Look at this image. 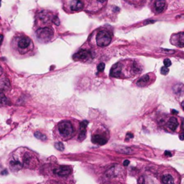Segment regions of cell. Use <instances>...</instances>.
Returning <instances> with one entry per match:
<instances>
[{
    "label": "cell",
    "mask_w": 184,
    "mask_h": 184,
    "mask_svg": "<svg viewBox=\"0 0 184 184\" xmlns=\"http://www.w3.org/2000/svg\"><path fill=\"white\" fill-rule=\"evenodd\" d=\"M37 38L39 40L42 42H47L53 38V32L50 27L40 28L36 32Z\"/></svg>",
    "instance_id": "cell-1"
},
{
    "label": "cell",
    "mask_w": 184,
    "mask_h": 184,
    "mask_svg": "<svg viewBox=\"0 0 184 184\" xmlns=\"http://www.w3.org/2000/svg\"><path fill=\"white\" fill-rule=\"evenodd\" d=\"M111 35L108 32L102 30L99 32L96 36V43L100 47H105L111 42Z\"/></svg>",
    "instance_id": "cell-2"
},
{
    "label": "cell",
    "mask_w": 184,
    "mask_h": 184,
    "mask_svg": "<svg viewBox=\"0 0 184 184\" xmlns=\"http://www.w3.org/2000/svg\"><path fill=\"white\" fill-rule=\"evenodd\" d=\"M58 131L63 137H68L73 132V126L69 122H62L58 125Z\"/></svg>",
    "instance_id": "cell-3"
},
{
    "label": "cell",
    "mask_w": 184,
    "mask_h": 184,
    "mask_svg": "<svg viewBox=\"0 0 184 184\" xmlns=\"http://www.w3.org/2000/svg\"><path fill=\"white\" fill-rule=\"evenodd\" d=\"M92 57L91 53L90 51L86 50H81L73 56V58L76 61H86L88 60L91 59Z\"/></svg>",
    "instance_id": "cell-4"
},
{
    "label": "cell",
    "mask_w": 184,
    "mask_h": 184,
    "mask_svg": "<svg viewBox=\"0 0 184 184\" xmlns=\"http://www.w3.org/2000/svg\"><path fill=\"white\" fill-rule=\"evenodd\" d=\"M53 172L55 174L58 175L60 176H68L71 172V169L69 166H60V167L54 169Z\"/></svg>",
    "instance_id": "cell-5"
},
{
    "label": "cell",
    "mask_w": 184,
    "mask_h": 184,
    "mask_svg": "<svg viewBox=\"0 0 184 184\" xmlns=\"http://www.w3.org/2000/svg\"><path fill=\"white\" fill-rule=\"evenodd\" d=\"M122 73V65L120 63H117L112 66L110 71L111 77H120Z\"/></svg>",
    "instance_id": "cell-6"
},
{
    "label": "cell",
    "mask_w": 184,
    "mask_h": 184,
    "mask_svg": "<svg viewBox=\"0 0 184 184\" xmlns=\"http://www.w3.org/2000/svg\"><path fill=\"white\" fill-rule=\"evenodd\" d=\"M30 44L31 40L29 38H27V37H22V38H19L18 42H17L18 47L20 49H22V50L27 48Z\"/></svg>",
    "instance_id": "cell-7"
},
{
    "label": "cell",
    "mask_w": 184,
    "mask_h": 184,
    "mask_svg": "<svg viewBox=\"0 0 184 184\" xmlns=\"http://www.w3.org/2000/svg\"><path fill=\"white\" fill-rule=\"evenodd\" d=\"M91 141L94 144L99 145H103L107 142V139L100 134H94L92 136Z\"/></svg>",
    "instance_id": "cell-8"
},
{
    "label": "cell",
    "mask_w": 184,
    "mask_h": 184,
    "mask_svg": "<svg viewBox=\"0 0 184 184\" xmlns=\"http://www.w3.org/2000/svg\"><path fill=\"white\" fill-rule=\"evenodd\" d=\"M88 121H84L81 122L80 124V132H79V140L83 141L85 139L86 135V127L88 125Z\"/></svg>",
    "instance_id": "cell-9"
},
{
    "label": "cell",
    "mask_w": 184,
    "mask_h": 184,
    "mask_svg": "<svg viewBox=\"0 0 184 184\" xmlns=\"http://www.w3.org/2000/svg\"><path fill=\"white\" fill-rule=\"evenodd\" d=\"M84 7V3L81 0H73L70 3V8L72 11H79Z\"/></svg>",
    "instance_id": "cell-10"
},
{
    "label": "cell",
    "mask_w": 184,
    "mask_h": 184,
    "mask_svg": "<svg viewBox=\"0 0 184 184\" xmlns=\"http://www.w3.org/2000/svg\"><path fill=\"white\" fill-rule=\"evenodd\" d=\"M10 165L12 171H19V170H20L23 167L22 162H21L20 161L17 160H14L10 161Z\"/></svg>",
    "instance_id": "cell-11"
},
{
    "label": "cell",
    "mask_w": 184,
    "mask_h": 184,
    "mask_svg": "<svg viewBox=\"0 0 184 184\" xmlns=\"http://www.w3.org/2000/svg\"><path fill=\"white\" fill-rule=\"evenodd\" d=\"M167 126L172 131H176L177 127L178 126V120L176 117H171L170 118L167 123Z\"/></svg>",
    "instance_id": "cell-12"
},
{
    "label": "cell",
    "mask_w": 184,
    "mask_h": 184,
    "mask_svg": "<svg viewBox=\"0 0 184 184\" xmlns=\"http://www.w3.org/2000/svg\"><path fill=\"white\" fill-rule=\"evenodd\" d=\"M10 88V81L7 79H0V93H3Z\"/></svg>",
    "instance_id": "cell-13"
},
{
    "label": "cell",
    "mask_w": 184,
    "mask_h": 184,
    "mask_svg": "<svg viewBox=\"0 0 184 184\" xmlns=\"http://www.w3.org/2000/svg\"><path fill=\"white\" fill-rule=\"evenodd\" d=\"M150 81V76L149 74H146V75L143 76L137 81V86H145V85L148 84Z\"/></svg>",
    "instance_id": "cell-14"
},
{
    "label": "cell",
    "mask_w": 184,
    "mask_h": 184,
    "mask_svg": "<svg viewBox=\"0 0 184 184\" xmlns=\"http://www.w3.org/2000/svg\"><path fill=\"white\" fill-rule=\"evenodd\" d=\"M165 7V0H157L155 4V8L157 12H161Z\"/></svg>",
    "instance_id": "cell-15"
},
{
    "label": "cell",
    "mask_w": 184,
    "mask_h": 184,
    "mask_svg": "<svg viewBox=\"0 0 184 184\" xmlns=\"http://www.w3.org/2000/svg\"><path fill=\"white\" fill-rule=\"evenodd\" d=\"M32 162H33V157H32V155L28 153H26L25 155H24V157H23V166L30 165Z\"/></svg>",
    "instance_id": "cell-16"
},
{
    "label": "cell",
    "mask_w": 184,
    "mask_h": 184,
    "mask_svg": "<svg viewBox=\"0 0 184 184\" xmlns=\"http://www.w3.org/2000/svg\"><path fill=\"white\" fill-rule=\"evenodd\" d=\"M162 181L163 184H174L172 176L169 174L163 175L162 176Z\"/></svg>",
    "instance_id": "cell-17"
},
{
    "label": "cell",
    "mask_w": 184,
    "mask_h": 184,
    "mask_svg": "<svg viewBox=\"0 0 184 184\" xmlns=\"http://www.w3.org/2000/svg\"><path fill=\"white\" fill-rule=\"evenodd\" d=\"M177 36L176 38V43L177 45L179 46L180 47H183L184 45V41H183V38H184V34L183 33H180L179 34L176 35Z\"/></svg>",
    "instance_id": "cell-18"
},
{
    "label": "cell",
    "mask_w": 184,
    "mask_h": 184,
    "mask_svg": "<svg viewBox=\"0 0 184 184\" xmlns=\"http://www.w3.org/2000/svg\"><path fill=\"white\" fill-rule=\"evenodd\" d=\"M9 100L4 93H0V106H5L8 104Z\"/></svg>",
    "instance_id": "cell-19"
},
{
    "label": "cell",
    "mask_w": 184,
    "mask_h": 184,
    "mask_svg": "<svg viewBox=\"0 0 184 184\" xmlns=\"http://www.w3.org/2000/svg\"><path fill=\"white\" fill-rule=\"evenodd\" d=\"M34 135L35 137L38 138V139H40V140H42V141H45L47 139V137H46V135H45L44 134H42V132H35Z\"/></svg>",
    "instance_id": "cell-20"
},
{
    "label": "cell",
    "mask_w": 184,
    "mask_h": 184,
    "mask_svg": "<svg viewBox=\"0 0 184 184\" xmlns=\"http://www.w3.org/2000/svg\"><path fill=\"white\" fill-rule=\"evenodd\" d=\"M55 148H56L57 150H60V151H63V150H64L65 149L64 145H63V143L61 142H56V144H55Z\"/></svg>",
    "instance_id": "cell-21"
},
{
    "label": "cell",
    "mask_w": 184,
    "mask_h": 184,
    "mask_svg": "<svg viewBox=\"0 0 184 184\" xmlns=\"http://www.w3.org/2000/svg\"><path fill=\"white\" fill-rule=\"evenodd\" d=\"M168 72H169V69L168 68H167V67L162 66V68H160V73L163 74V75H166V74L168 73Z\"/></svg>",
    "instance_id": "cell-22"
},
{
    "label": "cell",
    "mask_w": 184,
    "mask_h": 184,
    "mask_svg": "<svg viewBox=\"0 0 184 184\" xmlns=\"http://www.w3.org/2000/svg\"><path fill=\"white\" fill-rule=\"evenodd\" d=\"M104 68H105V64H104V63H101L97 65V70H98V71L102 72L104 70Z\"/></svg>",
    "instance_id": "cell-23"
},
{
    "label": "cell",
    "mask_w": 184,
    "mask_h": 184,
    "mask_svg": "<svg viewBox=\"0 0 184 184\" xmlns=\"http://www.w3.org/2000/svg\"><path fill=\"white\" fill-rule=\"evenodd\" d=\"M139 184H149V182H148L144 177H141L139 180Z\"/></svg>",
    "instance_id": "cell-24"
},
{
    "label": "cell",
    "mask_w": 184,
    "mask_h": 184,
    "mask_svg": "<svg viewBox=\"0 0 184 184\" xmlns=\"http://www.w3.org/2000/svg\"><path fill=\"white\" fill-rule=\"evenodd\" d=\"M163 63H164V65H165V67H167V68H168L169 66H171V60L168 59V58L164 60Z\"/></svg>",
    "instance_id": "cell-25"
},
{
    "label": "cell",
    "mask_w": 184,
    "mask_h": 184,
    "mask_svg": "<svg viewBox=\"0 0 184 184\" xmlns=\"http://www.w3.org/2000/svg\"><path fill=\"white\" fill-rule=\"evenodd\" d=\"M133 70L135 71V73H138V72L139 71V67L138 66V65H137V63H134Z\"/></svg>",
    "instance_id": "cell-26"
},
{
    "label": "cell",
    "mask_w": 184,
    "mask_h": 184,
    "mask_svg": "<svg viewBox=\"0 0 184 184\" xmlns=\"http://www.w3.org/2000/svg\"><path fill=\"white\" fill-rule=\"evenodd\" d=\"M133 137V134H131V133H127V136H126V138H127V139H131V138Z\"/></svg>",
    "instance_id": "cell-27"
},
{
    "label": "cell",
    "mask_w": 184,
    "mask_h": 184,
    "mask_svg": "<svg viewBox=\"0 0 184 184\" xmlns=\"http://www.w3.org/2000/svg\"><path fill=\"white\" fill-rule=\"evenodd\" d=\"M164 154H165V155H166V156H168V157H171V155H172V154H171V152H169V151H165Z\"/></svg>",
    "instance_id": "cell-28"
},
{
    "label": "cell",
    "mask_w": 184,
    "mask_h": 184,
    "mask_svg": "<svg viewBox=\"0 0 184 184\" xmlns=\"http://www.w3.org/2000/svg\"><path fill=\"white\" fill-rule=\"evenodd\" d=\"M129 164H130V161H129L128 160H125L124 161V162H123V165H125V166H127L129 165Z\"/></svg>",
    "instance_id": "cell-29"
},
{
    "label": "cell",
    "mask_w": 184,
    "mask_h": 184,
    "mask_svg": "<svg viewBox=\"0 0 184 184\" xmlns=\"http://www.w3.org/2000/svg\"><path fill=\"white\" fill-rule=\"evenodd\" d=\"M3 35H0V45H1V43H2L3 42Z\"/></svg>",
    "instance_id": "cell-30"
},
{
    "label": "cell",
    "mask_w": 184,
    "mask_h": 184,
    "mask_svg": "<svg viewBox=\"0 0 184 184\" xmlns=\"http://www.w3.org/2000/svg\"><path fill=\"white\" fill-rule=\"evenodd\" d=\"M97 1H100V2H104V1H105L106 0H97Z\"/></svg>",
    "instance_id": "cell-31"
},
{
    "label": "cell",
    "mask_w": 184,
    "mask_h": 184,
    "mask_svg": "<svg viewBox=\"0 0 184 184\" xmlns=\"http://www.w3.org/2000/svg\"><path fill=\"white\" fill-rule=\"evenodd\" d=\"M1 73H2V70H1V68H0V76L1 75Z\"/></svg>",
    "instance_id": "cell-32"
},
{
    "label": "cell",
    "mask_w": 184,
    "mask_h": 184,
    "mask_svg": "<svg viewBox=\"0 0 184 184\" xmlns=\"http://www.w3.org/2000/svg\"><path fill=\"white\" fill-rule=\"evenodd\" d=\"M1 0H0V5H1Z\"/></svg>",
    "instance_id": "cell-33"
}]
</instances>
